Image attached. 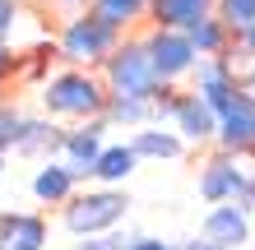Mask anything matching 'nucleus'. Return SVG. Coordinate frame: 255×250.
Instances as JSON below:
<instances>
[{
	"instance_id": "obj_6",
	"label": "nucleus",
	"mask_w": 255,
	"mask_h": 250,
	"mask_svg": "<svg viewBox=\"0 0 255 250\" xmlns=\"http://www.w3.org/2000/svg\"><path fill=\"white\" fill-rule=\"evenodd\" d=\"M214 135L228 144L232 153H242V149L255 144V97L251 93H237L228 107L218 111V130H214Z\"/></svg>"
},
{
	"instance_id": "obj_10",
	"label": "nucleus",
	"mask_w": 255,
	"mask_h": 250,
	"mask_svg": "<svg viewBox=\"0 0 255 250\" xmlns=\"http://www.w3.org/2000/svg\"><path fill=\"white\" fill-rule=\"evenodd\" d=\"M102 130L107 125H93V130H74V135H61V149H65V167L74 176H88L102 153Z\"/></svg>"
},
{
	"instance_id": "obj_5",
	"label": "nucleus",
	"mask_w": 255,
	"mask_h": 250,
	"mask_svg": "<svg viewBox=\"0 0 255 250\" xmlns=\"http://www.w3.org/2000/svg\"><path fill=\"white\" fill-rule=\"evenodd\" d=\"M144 51H148V65H153V75H158V83L162 79H176V75H186V70L195 65V51H190V42H186V33H158L144 42Z\"/></svg>"
},
{
	"instance_id": "obj_14",
	"label": "nucleus",
	"mask_w": 255,
	"mask_h": 250,
	"mask_svg": "<svg viewBox=\"0 0 255 250\" xmlns=\"http://www.w3.org/2000/svg\"><path fill=\"white\" fill-rule=\"evenodd\" d=\"M134 163H139V158L130 153V144H112V149H102L98 153V163H93V171L88 176H98V181H126V176L134 171Z\"/></svg>"
},
{
	"instance_id": "obj_13",
	"label": "nucleus",
	"mask_w": 255,
	"mask_h": 250,
	"mask_svg": "<svg viewBox=\"0 0 255 250\" xmlns=\"http://www.w3.org/2000/svg\"><path fill=\"white\" fill-rule=\"evenodd\" d=\"M70 190H74V171L65 163H47L33 176V195L42 204H61V199H70Z\"/></svg>"
},
{
	"instance_id": "obj_3",
	"label": "nucleus",
	"mask_w": 255,
	"mask_h": 250,
	"mask_svg": "<svg viewBox=\"0 0 255 250\" xmlns=\"http://www.w3.org/2000/svg\"><path fill=\"white\" fill-rule=\"evenodd\" d=\"M42 102L56 116H93V111L107 107V97L93 83V75H56L47 83V93H42Z\"/></svg>"
},
{
	"instance_id": "obj_19",
	"label": "nucleus",
	"mask_w": 255,
	"mask_h": 250,
	"mask_svg": "<svg viewBox=\"0 0 255 250\" xmlns=\"http://www.w3.org/2000/svg\"><path fill=\"white\" fill-rule=\"evenodd\" d=\"M107 116H112V121H130V125H139L144 116H148V102H130V97H112V102H107Z\"/></svg>"
},
{
	"instance_id": "obj_18",
	"label": "nucleus",
	"mask_w": 255,
	"mask_h": 250,
	"mask_svg": "<svg viewBox=\"0 0 255 250\" xmlns=\"http://www.w3.org/2000/svg\"><path fill=\"white\" fill-rule=\"evenodd\" d=\"M218 14H223L218 23H228V28L242 33V28L255 23V0H218Z\"/></svg>"
},
{
	"instance_id": "obj_7",
	"label": "nucleus",
	"mask_w": 255,
	"mask_h": 250,
	"mask_svg": "<svg viewBox=\"0 0 255 250\" xmlns=\"http://www.w3.org/2000/svg\"><path fill=\"white\" fill-rule=\"evenodd\" d=\"M204 241L218 246V250H237L242 241H251V223L237 204H214L204 218Z\"/></svg>"
},
{
	"instance_id": "obj_17",
	"label": "nucleus",
	"mask_w": 255,
	"mask_h": 250,
	"mask_svg": "<svg viewBox=\"0 0 255 250\" xmlns=\"http://www.w3.org/2000/svg\"><path fill=\"white\" fill-rule=\"evenodd\" d=\"M144 9H148V0H98V19L107 28H121L130 19H139Z\"/></svg>"
},
{
	"instance_id": "obj_12",
	"label": "nucleus",
	"mask_w": 255,
	"mask_h": 250,
	"mask_svg": "<svg viewBox=\"0 0 255 250\" xmlns=\"http://www.w3.org/2000/svg\"><path fill=\"white\" fill-rule=\"evenodd\" d=\"M172 116H176V130H181L186 139H195V144H200V139H214V130H218V116L209 111L200 97H181Z\"/></svg>"
},
{
	"instance_id": "obj_1",
	"label": "nucleus",
	"mask_w": 255,
	"mask_h": 250,
	"mask_svg": "<svg viewBox=\"0 0 255 250\" xmlns=\"http://www.w3.org/2000/svg\"><path fill=\"white\" fill-rule=\"evenodd\" d=\"M107 79H112L116 97H130V102H153L158 97V75L148 65L144 42H126V47H116L107 56Z\"/></svg>"
},
{
	"instance_id": "obj_8",
	"label": "nucleus",
	"mask_w": 255,
	"mask_h": 250,
	"mask_svg": "<svg viewBox=\"0 0 255 250\" xmlns=\"http://www.w3.org/2000/svg\"><path fill=\"white\" fill-rule=\"evenodd\" d=\"M47 246V223L33 213H5L0 218V250H42Z\"/></svg>"
},
{
	"instance_id": "obj_24",
	"label": "nucleus",
	"mask_w": 255,
	"mask_h": 250,
	"mask_svg": "<svg viewBox=\"0 0 255 250\" xmlns=\"http://www.w3.org/2000/svg\"><path fill=\"white\" fill-rule=\"evenodd\" d=\"M242 47L255 56V23H251V28H242Z\"/></svg>"
},
{
	"instance_id": "obj_9",
	"label": "nucleus",
	"mask_w": 255,
	"mask_h": 250,
	"mask_svg": "<svg viewBox=\"0 0 255 250\" xmlns=\"http://www.w3.org/2000/svg\"><path fill=\"white\" fill-rule=\"evenodd\" d=\"M162 33H190L200 19H209V0H148Z\"/></svg>"
},
{
	"instance_id": "obj_26",
	"label": "nucleus",
	"mask_w": 255,
	"mask_h": 250,
	"mask_svg": "<svg viewBox=\"0 0 255 250\" xmlns=\"http://www.w3.org/2000/svg\"><path fill=\"white\" fill-rule=\"evenodd\" d=\"M5 61H9V51H5V47H0V70H5Z\"/></svg>"
},
{
	"instance_id": "obj_21",
	"label": "nucleus",
	"mask_w": 255,
	"mask_h": 250,
	"mask_svg": "<svg viewBox=\"0 0 255 250\" xmlns=\"http://www.w3.org/2000/svg\"><path fill=\"white\" fill-rule=\"evenodd\" d=\"M79 250H126V241L121 237H98V241H84Z\"/></svg>"
},
{
	"instance_id": "obj_23",
	"label": "nucleus",
	"mask_w": 255,
	"mask_h": 250,
	"mask_svg": "<svg viewBox=\"0 0 255 250\" xmlns=\"http://www.w3.org/2000/svg\"><path fill=\"white\" fill-rule=\"evenodd\" d=\"M9 23H14V0H0V37L9 33Z\"/></svg>"
},
{
	"instance_id": "obj_16",
	"label": "nucleus",
	"mask_w": 255,
	"mask_h": 250,
	"mask_svg": "<svg viewBox=\"0 0 255 250\" xmlns=\"http://www.w3.org/2000/svg\"><path fill=\"white\" fill-rule=\"evenodd\" d=\"M186 42H190V51L195 56H218L223 51V42H228V28H223L218 19H200L186 33Z\"/></svg>"
},
{
	"instance_id": "obj_27",
	"label": "nucleus",
	"mask_w": 255,
	"mask_h": 250,
	"mask_svg": "<svg viewBox=\"0 0 255 250\" xmlns=\"http://www.w3.org/2000/svg\"><path fill=\"white\" fill-rule=\"evenodd\" d=\"M65 5H84V0H65Z\"/></svg>"
},
{
	"instance_id": "obj_4",
	"label": "nucleus",
	"mask_w": 255,
	"mask_h": 250,
	"mask_svg": "<svg viewBox=\"0 0 255 250\" xmlns=\"http://www.w3.org/2000/svg\"><path fill=\"white\" fill-rule=\"evenodd\" d=\"M61 51H65V61L93 65V61H102V56H112V51H116V28H107L98 14L70 19L65 37H61Z\"/></svg>"
},
{
	"instance_id": "obj_2",
	"label": "nucleus",
	"mask_w": 255,
	"mask_h": 250,
	"mask_svg": "<svg viewBox=\"0 0 255 250\" xmlns=\"http://www.w3.org/2000/svg\"><path fill=\"white\" fill-rule=\"evenodd\" d=\"M126 209H130V199L116 195V190L79 195V199H70V209H65V227L74 232V237H98V232H107V227L121 223Z\"/></svg>"
},
{
	"instance_id": "obj_15",
	"label": "nucleus",
	"mask_w": 255,
	"mask_h": 250,
	"mask_svg": "<svg viewBox=\"0 0 255 250\" xmlns=\"http://www.w3.org/2000/svg\"><path fill=\"white\" fill-rule=\"evenodd\" d=\"M130 153L134 158H176L181 153V139L167 135V130H139L134 144H130Z\"/></svg>"
},
{
	"instance_id": "obj_11",
	"label": "nucleus",
	"mask_w": 255,
	"mask_h": 250,
	"mask_svg": "<svg viewBox=\"0 0 255 250\" xmlns=\"http://www.w3.org/2000/svg\"><path fill=\"white\" fill-rule=\"evenodd\" d=\"M237 93H242V88H232V79L223 75V65H218V61H200V88H195V97H200L214 116L228 107Z\"/></svg>"
},
{
	"instance_id": "obj_25",
	"label": "nucleus",
	"mask_w": 255,
	"mask_h": 250,
	"mask_svg": "<svg viewBox=\"0 0 255 250\" xmlns=\"http://www.w3.org/2000/svg\"><path fill=\"white\" fill-rule=\"evenodd\" d=\"M186 250H218V246H209V241H190Z\"/></svg>"
},
{
	"instance_id": "obj_20",
	"label": "nucleus",
	"mask_w": 255,
	"mask_h": 250,
	"mask_svg": "<svg viewBox=\"0 0 255 250\" xmlns=\"http://www.w3.org/2000/svg\"><path fill=\"white\" fill-rule=\"evenodd\" d=\"M23 116L19 111H0V149H9V144H14V149H19V139H23Z\"/></svg>"
},
{
	"instance_id": "obj_22",
	"label": "nucleus",
	"mask_w": 255,
	"mask_h": 250,
	"mask_svg": "<svg viewBox=\"0 0 255 250\" xmlns=\"http://www.w3.org/2000/svg\"><path fill=\"white\" fill-rule=\"evenodd\" d=\"M126 250H176V246H167V241H153V237H134V241H126Z\"/></svg>"
}]
</instances>
